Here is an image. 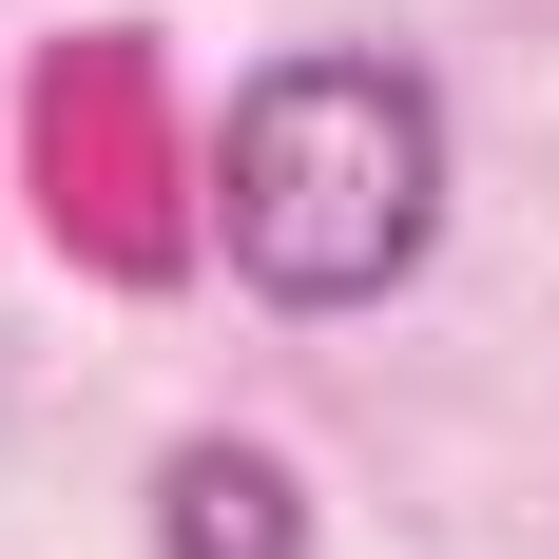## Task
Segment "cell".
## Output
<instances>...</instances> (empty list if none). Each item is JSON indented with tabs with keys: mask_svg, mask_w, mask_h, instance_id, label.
I'll return each mask as SVG.
<instances>
[{
	"mask_svg": "<svg viewBox=\"0 0 559 559\" xmlns=\"http://www.w3.org/2000/svg\"><path fill=\"white\" fill-rule=\"evenodd\" d=\"M444 231V97L405 58L329 39V58H271L213 135V251L271 309H367V289L425 271Z\"/></svg>",
	"mask_w": 559,
	"mask_h": 559,
	"instance_id": "1",
	"label": "cell"
},
{
	"mask_svg": "<svg viewBox=\"0 0 559 559\" xmlns=\"http://www.w3.org/2000/svg\"><path fill=\"white\" fill-rule=\"evenodd\" d=\"M155 559H309L289 463H271V444H174V483H155Z\"/></svg>",
	"mask_w": 559,
	"mask_h": 559,
	"instance_id": "2",
	"label": "cell"
}]
</instances>
